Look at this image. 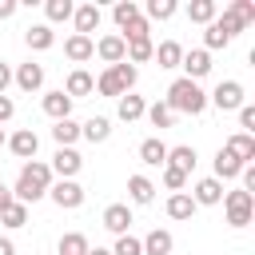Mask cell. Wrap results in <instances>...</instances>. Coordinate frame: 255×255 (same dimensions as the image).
Segmentation results:
<instances>
[{
  "label": "cell",
  "instance_id": "cell-1",
  "mask_svg": "<svg viewBox=\"0 0 255 255\" xmlns=\"http://www.w3.org/2000/svg\"><path fill=\"white\" fill-rule=\"evenodd\" d=\"M48 187H52V167H48L44 159H28V163L20 167V179H16V187H12V199L28 207V203L44 199Z\"/></svg>",
  "mask_w": 255,
  "mask_h": 255
},
{
  "label": "cell",
  "instance_id": "cell-2",
  "mask_svg": "<svg viewBox=\"0 0 255 255\" xmlns=\"http://www.w3.org/2000/svg\"><path fill=\"white\" fill-rule=\"evenodd\" d=\"M163 104L171 108V116H203V112H207V92H203L195 80L179 76V80L167 88V100H163Z\"/></svg>",
  "mask_w": 255,
  "mask_h": 255
},
{
  "label": "cell",
  "instance_id": "cell-3",
  "mask_svg": "<svg viewBox=\"0 0 255 255\" xmlns=\"http://www.w3.org/2000/svg\"><path fill=\"white\" fill-rule=\"evenodd\" d=\"M223 211H227V223L231 227H247L255 219V195L235 187V191H223Z\"/></svg>",
  "mask_w": 255,
  "mask_h": 255
},
{
  "label": "cell",
  "instance_id": "cell-4",
  "mask_svg": "<svg viewBox=\"0 0 255 255\" xmlns=\"http://www.w3.org/2000/svg\"><path fill=\"white\" fill-rule=\"evenodd\" d=\"M207 104H215L219 112H239V108L247 104L243 84H239V80H219V84H215V92L207 96Z\"/></svg>",
  "mask_w": 255,
  "mask_h": 255
},
{
  "label": "cell",
  "instance_id": "cell-5",
  "mask_svg": "<svg viewBox=\"0 0 255 255\" xmlns=\"http://www.w3.org/2000/svg\"><path fill=\"white\" fill-rule=\"evenodd\" d=\"M48 195H52V203H56V207H64V211L84 207V187H80L76 179H56V183L48 187Z\"/></svg>",
  "mask_w": 255,
  "mask_h": 255
},
{
  "label": "cell",
  "instance_id": "cell-6",
  "mask_svg": "<svg viewBox=\"0 0 255 255\" xmlns=\"http://www.w3.org/2000/svg\"><path fill=\"white\" fill-rule=\"evenodd\" d=\"M4 147H8L16 159H24V163H28V159H36V151H40V135H36L32 128H20V131H12V135H8V143H4Z\"/></svg>",
  "mask_w": 255,
  "mask_h": 255
},
{
  "label": "cell",
  "instance_id": "cell-7",
  "mask_svg": "<svg viewBox=\"0 0 255 255\" xmlns=\"http://www.w3.org/2000/svg\"><path fill=\"white\" fill-rule=\"evenodd\" d=\"M96 56L112 68V64H124L128 60V44H124V36L120 32H108V36H100L96 40Z\"/></svg>",
  "mask_w": 255,
  "mask_h": 255
},
{
  "label": "cell",
  "instance_id": "cell-8",
  "mask_svg": "<svg viewBox=\"0 0 255 255\" xmlns=\"http://www.w3.org/2000/svg\"><path fill=\"white\" fill-rule=\"evenodd\" d=\"M52 175H60V179H76V171L84 167V155L76 151V147H56V155H52Z\"/></svg>",
  "mask_w": 255,
  "mask_h": 255
},
{
  "label": "cell",
  "instance_id": "cell-9",
  "mask_svg": "<svg viewBox=\"0 0 255 255\" xmlns=\"http://www.w3.org/2000/svg\"><path fill=\"white\" fill-rule=\"evenodd\" d=\"M60 92H64V96H68V100L76 104L80 96H92V92H96V76H92V72H84V68H72Z\"/></svg>",
  "mask_w": 255,
  "mask_h": 255
},
{
  "label": "cell",
  "instance_id": "cell-10",
  "mask_svg": "<svg viewBox=\"0 0 255 255\" xmlns=\"http://www.w3.org/2000/svg\"><path fill=\"white\" fill-rule=\"evenodd\" d=\"M187 195L195 199V207H215V203H223V183H219L215 175H203Z\"/></svg>",
  "mask_w": 255,
  "mask_h": 255
},
{
  "label": "cell",
  "instance_id": "cell-11",
  "mask_svg": "<svg viewBox=\"0 0 255 255\" xmlns=\"http://www.w3.org/2000/svg\"><path fill=\"white\" fill-rule=\"evenodd\" d=\"M131 223H135V219H131V207H128V203H108V207H104V227H108L112 235H128Z\"/></svg>",
  "mask_w": 255,
  "mask_h": 255
},
{
  "label": "cell",
  "instance_id": "cell-12",
  "mask_svg": "<svg viewBox=\"0 0 255 255\" xmlns=\"http://www.w3.org/2000/svg\"><path fill=\"white\" fill-rule=\"evenodd\" d=\"M179 68L187 72V80H195V84H199V80L211 72V52H203V48H191V52H183Z\"/></svg>",
  "mask_w": 255,
  "mask_h": 255
},
{
  "label": "cell",
  "instance_id": "cell-13",
  "mask_svg": "<svg viewBox=\"0 0 255 255\" xmlns=\"http://www.w3.org/2000/svg\"><path fill=\"white\" fill-rule=\"evenodd\" d=\"M12 84L20 88V92H40L44 88V64H20L16 72H12Z\"/></svg>",
  "mask_w": 255,
  "mask_h": 255
},
{
  "label": "cell",
  "instance_id": "cell-14",
  "mask_svg": "<svg viewBox=\"0 0 255 255\" xmlns=\"http://www.w3.org/2000/svg\"><path fill=\"white\" fill-rule=\"evenodd\" d=\"M64 56H68L72 64H88V60L96 56V40H92V36H76V32H72V36L64 40Z\"/></svg>",
  "mask_w": 255,
  "mask_h": 255
},
{
  "label": "cell",
  "instance_id": "cell-15",
  "mask_svg": "<svg viewBox=\"0 0 255 255\" xmlns=\"http://www.w3.org/2000/svg\"><path fill=\"white\" fill-rule=\"evenodd\" d=\"M223 151H227V155H235L239 163H255V135H247V131H235V135L223 143Z\"/></svg>",
  "mask_w": 255,
  "mask_h": 255
},
{
  "label": "cell",
  "instance_id": "cell-16",
  "mask_svg": "<svg viewBox=\"0 0 255 255\" xmlns=\"http://www.w3.org/2000/svg\"><path fill=\"white\" fill-rule=\"evenodd\" d=\"M40 108H44V116H52V120H72V100H68L60 88H56V92H44Z\"/></svg>",
  "mask_w": 255,
  "mask_h": 255
},
{
  "label": "cell",
  "instance_id": "cell-17",
  "mask_svg": "<svg viewBox=\"0 0 255 255\" xmlns=\"http://www.w3.org/2000/svg\"><path fill=\"white\" fill-rule=\"evenodd\" d=\"M143 112H147V104H143V96H135V92H128V96H120V100H116V116H120L124 124L143 120Z\"/></svg>",
  "mask_w": 255,
  "mask_h": 255
},
{
  "label": "cell",
  "instance_id": "cell-18",
  "mask_svg": "<svg viewBox=\"0 0 255 255\" xmlns=\"http://www.w3.org/2000/svg\"><path fill=\"white\" fill-rule=\"evenodd\" d=\"M195 147L191 143H175V147H167V167H175V171H183V175H191L195 171Z\"/></svg>",
  "mask_w": 255,
  "mask_h": 255
},
{
  "label": "cell",
  "instance_id": "cell-19",
  "mask_svg": "<svg viewBox=\"0 0 255 255\" xmlns=\"http://www.w3.org/2000/svg\"><path fill=\"white\" fill-rule=\"evenodd\" d=\"M139 247H143V255H171V247H175V239H171V231H163V227H155V231H147V235L139 239Z\"/></svg>",
  "mask_w": 255,
  "mask_h": 255
},
{
  "label": "cell",
  "instance_id": "cell-20",
  "mask_svg": "<svg viewBox=\"0 0 255 255\" xmlns=\"http://www.w3.org/2000/svg\"><path fill=\"white\" fill-rule=\"evenodd\" d=\"M72 20H76V36H92L100 28V4H80L72 12Z\"/></svg>",
  "mask_w": 255,
  "mask_h": 255
},
{
  "label": "cell",
  "instance_id": "cell-21",
  "mask_svg": "<svg viewBox=\"0 0 255 255\" xmlns=\"http://www.w3.org/2000/svg\"><path fill=\"white\" fill-rule=\"evenodd\" d=\"M139 159H143L147 167H163V163H167V143H163L159 135H147V139L139 143Z\"/></svg>",
  "mask_w": 255,
  "mask_h": 255
},
{
  "label": "cell",
  "instance_id": "cell-22",
  "mask_svg": "<svg viewBox=\"0 0 255 255\" xmlns=\"http://www.w3.org/2000/svg\"><path fill=\"white\" fill-rule=\"evenodd\" d=\"M24 44H28L32 52H48V48L56 44V32H52L48 24H28V32H24Z\"/></svg>",
  "mask_w": 255,
  "mask_h": 255
},
{
  "label": "cell",
  "instance_id": "cell-23",
  "mask_svg": "<svg viewBox=\"0 0 255 255\" xmlns=\"http://www.w3.org/2000/svg\"><path fill=\"white\" fill-rule=\"evenodd\" d=\"M80 135H84L88 143H104V139L112 135V120H108V116H92V120L80 124Z\"/></svg>",
  "mask_w": 255,
  "mask_h": 255
},
{
  "label": "cell",
  "instance_id": "cell-24",
  "mask_svg": "<svg viewBox=\"0 0 255 255\" xmlns=\"http://www.w3.org/2000/svg\"><path fill=\"white\" fill-rule=\"evenodd\" d=\"M128 199L139 203V207L151 203V199H155V183H151L147 175H128Z\"/></svg>",
  "mask_w": 255,
  "mask_h": 255
},
{
  "label": "cell",
  "instance_id": "cell-25",
  "mask_svg": "<svg viewBox=\"0 0 255 255\" xmlns=\"http://www.w3.org/2000/svg\"><path fill=\"white\" fill-rule=\"evenodd\" d=\"M211 167H215V179H219V183H223V179H239V171H243V163H239L235 155H227L223 147L215 151V163H211Z\"/></svg>",
  "mask_w": 255,
  "mask_h": 255
},
{
  "label": "cell",
  "instance_id": "cell-26",
  "mask_svg": "<svg viewBox=\"0 0 255 255\" xmlns=\"http://www.w3.org/2000/svg\"><path fill=\"white\" fill-rule=\"evenodd\" d=\"M167 215H171V219H191V215H195V199H191L187 191H171V195H167Z\"/></svg>",
  "mask_w": 255,
  "mask_h": 255
},
{
  "label": "cell",
  "instance_id": "cell-27",
  "mask_svg": "<svg viewBox=\"0 0 255 255\" xmlns=\"http://www.w3.org/2000/svg\"><path fill=\"white\" fill-rule=\"evenodd\" d=\"M52 139H56V147H72L80 139V124L76 120H56L52 124Z\"/></svg>",
  "mask_w": 255,
  "mask_h": 255
},
{
  "label": "cell",
  "instance_id": "cell-28",
  "mask_svg": "<svg viewBox=\"0 0 255 255\" xmlns=\"http://www.w3.org/2000/svg\"><path fill=\"white\" fill-rule=\"evenodd\" d=\"M215 16H219L215 0H191V4H187V20H191V24H211Z\"/></svg>",
  "mask_w": 255,
  "mask_h": 255
},
{
  "label": "cell",
  "instance_id": "cell-29",
  "mask_svg": "<svg viewBox=\"0 0 255 255\" xmlns=\"http://www.w3.org/2000/svg\"><path fill=\"white\" fill-rule=\"evenodd\" d=\"M151 60H159V68H179V60H183V48H179L175 40H163V44L151 52Z\"/></svg>",
  "mask_w": 255,
  "mask_h": 255
},
{
  "label": "cell",
  "instance_id": "cell-30",
  "mask_svg": "<svg viewBox=\"0 0 255 255\" xmlns=\"http://www.w3.org/2000/svg\"><path fill=\"white\" fill-rule=\"evenodd\" d=\"M72 12H76V4H72V0H48V4H44L48 28H52V24H64V20H72Z\"/></svg>",
  "mask_w": 255,
  "mask_h": 255
},
{
  "label": "cell",
  "instance_id": "cell-31",
  "mask_svg": "<svg viewBox=\"0 0 255 255\" xmlns=\"http://www.w3.org/2000/svg\"><path fill=\"white\" fill-rule=\"evenodd\" d=\"M124 44H128V64H131V68H135V64H147L151 52H155L151 36H147V40H124Z\"/></svg>",
  "mask_w": 255,
  "mask_h": 255
},
{
  "label": "cell",
  "instance_id": "cell-32",
  "mask_svg": "<svg viewBox=\"0 0 255 255\" xmlns=\"http://www.w3.org/2000/svg\"><path fill=\"white\" fill-rule=\"evenodd\" d=\"M88 235L84 231H68V235H60V255H88Z\"/></svg>",
  "mask_w": 255,
  "mask_h": 255
},
{
  "label": "cell",
  "instance_id": "cell-33",
  "mask_svg": "<svg viewBox=\"0 0 255 255\" xmlns=\"http://www.w3.org/2000/svg\"><path fill=\"white\" fill-rule=\"evenodd\" d=\"M0 223H4L8 231H16V227H24V223H28V207L12 199V203H8L4 211H0Z\"/></svg>",
  "mask_w": 255,
  "mask_h": 255
},
{
  "label": "cell",
  "instance_id": "cell-34",
  "mask_svg": "<svg viewBox=\"0 0 255 255\" xmlns=\"http://www.w3.org/2000/svg\"><path fill=\"white\" fill-rule=\"evenodd\" d=\"M175 16V0H147V8H143V20L151 24V20H171Z\"/></svg>",
  "mask_w": 255,
  "mask_h": 255
},
{
  "label": "cell",
  "instance_id": "cell-35",
  "mask_svg": "<svg viewBox=\"0 0 255 255\" xmlns=\"http://www.w3.org/2000/svg\"><path fill=\"white\" fill-rule=\"evenodd\" d=\"M108 72H112V76H116V84H120V88H124V96H128V92H131V88H135V80H139V72H135V68H131V64H128V60H124V64H112V68H108Z\"/></svg>",
  "mask_w": 255,
  "mask_h": 255
},
{
  "label": "cell",
  "instance_id": "cell-36",
  "mask_svg": "<svg viewBox=\"0 0 255 255\" xmlns=\"http://www.w3.org/2000/svg\"><path fill=\"white\" fill-rule=\"evenodd\" d=\"M112 16H116V24H120V32H124V28L139 16V4H135V0H120V4L112 8Z\"/></svg>",
  "mask_w": 255,
  "mask_h": 255
},
{
  "label": "cell",
  "instance_id": "cell-37",
  "mask_svg": "<svg viewBox=\"0 0 255 255\" xmlns=\"http://www.w3.org/2000/svg\"><path fill=\"white\" fill-rule=\"evenodd\" d=\"M96 92H100V96H108V100H120V96H124V88L116 84V76H112L108 68L96 76Z\"/></svg>",
  "mask_w": 255,
  "mask_h": 255
},
{
  "label": "cell",
  "instance_id": "cell-38",
  "mask_svg": "<svg viewBox=\"0 0 255 255\" xmlns=\"http://www.w3.org/2000/svg\"><path fill=\"white\" fill-rule=\"evenodd\" d=\"M143 116L151 120V128H171V124H175V116H171V108H167V104H151Z\"/></svg>",
  "mask_w": 255,
  "mask_h": 255
},
{
  "label": "cell",
  "instance_id": "cell-39",
  "mask_svg": "<svg viewBox=\"0 0 255 255\" xmlns=\"http://www.w3.org/2000/svg\"><path fill=\"white\" fill-rule=\"evenodd\" d=\"M112 255H143V247H139V239L128 231V235H116V247H112Z\"/></svg>",
  "mask_w": 255,
  "mask_h": 255
},
{
  "label": "cell",
  "instance_id": "cell-40",
  "mask_svg": "<svg viewBox=\"0 0 255 255\" xmlns=\"http://www.w3.org/2000/svg\"><path fill=\"white\" fill-rule=\"evenodd\" d=\"M227 12H231V16H235V20L243 24V28H247V24L255 20V0H235V4L227 8Z\"/></svg>",
  "mask_w": 255,
  "mask_h": 255
},
{
  "label": "cell",
  "instance_id": "cell-41",
  "mask_svg": "<svg viewBox=\"0 0 255 255\" xmlns=\"http://www.w3.org/2000/svg\"><path fill=\"white\" fill-rule=\"evenodd\" d=\"M147 32H151V24H147V20H143V12H139V16L120 32V36H124V40H147Z\"/></svg>",
  "mask_w": 255,
  "mask_h": 255
},
{
  "label": "cell",
  "instance_id": "cell-42",
  "mask_svg": "<svg viewBox=\"0 0 255 255\" xmlns=\"http://www.w3.org/2000/svg\"><path fill=\"white\" fill-rule=\"evenodd\" d=\"M159 171H163V187H167V191H183V183H187L183 171H175V167H167V163H163Z\"/></svg>",
  "mask_w": 255,
  "mask_h": 255
},
{
  "label": "cell",
  "instance_id": "cell-43",
  "mask_svg": "<svg viewBox=\"0 0 255 255\" xmlns=\"http://www.w3.org/2000/svg\"><path fill=\"white\" fill-rule=\"evenodd\" d=\"M239 131H247V135L255 131V104H243L239 108Z\"/></svg>",
  "mask_w": 255,
  "mask_h": 255
},
{
  "label": "cell",
  "instance_id": "cell-44",
  "mask_svg": "<svg viewBox=\"0 0 255 255\" xmlns=\"http://www.w3.org/2000/svg\"><path fill=\"white\" fill-rule=\"evenodd\" d=\"M16 116V104H12V96H0V124H8Z\"/></svg>",
  "mask_w": 255,
  "mask_h": 255
},
{
  "label": "cell",
  "instance_id": "cell-45",
  "mask_svg": "<svg viewBox=\"0 0 255 255\" xmlns=\"http://www.w3.org/2000/svg\"><path fill=\"white\" fill-rule=\"evenodd\" d=\"M8 84H12V68H8L4 60H0V96L8 92Z\"/></svg>",
  "mask_w": 255,
  "mask_h": 255
},
{
  "label": "cell",
  "instance_id": "cell-46",
  "mask_svg": "<svg viewBox=\"0 0 255 255\" xmlns=\"http://www.w3.org/2000/svg\"><path fill=\"white\" fill-rule=\"evenodd\" d=\"M8 16H16V0H0V20H8Z\"/></svg>",
  "mask_w": 255,
  "mask_h": 255
},
{
  "label": "cell",
  "instance_id": "cell-47",
  "mask_svg": "<svg viewBox=\"0 0 255 255\" xmlns=\"http://www.w3.org/2000/svg\"><path fill=\"white\" fill-rule=\"evenodd\" d=\"M0 255H16V243L8 235H0Z\"/></svg>",
  "mask_w": 255,
  "mask_h": 255
},
{
  "label": "cell",
  "instance_id": "cell-48",
  "mask_svg": "<svg viewBox=\"0 0 255 255\" xmlns=\"http://www.w3.org/2000/svg\"><path fill=\"white\" fill-rule=\"evenodd\" d=\"M8 203H12V187H4V183H0V211H4Z\"/></svg>",
  "mask_w": 255,
  "mask_h": 255
},
{
  "label": "cell",
  "instance_id": "cell-49",
  "mask_svg": "<svg viewBox=\"0 0 255 255\" xmlns=\"http://www.w3.org/2000/svg\"><path fill=\"white\" fill-rule=\"evenodd\" d=\"M88 255H112V247H88Z\"/></svg>",
  "mask_w": 255,
  "mask_h": 255
},
{
  "label": "cell",
  "instance_id": "cell-50",
  "mask_svg": "<svg viewBox=\"0 0 255 255\" xmlns=\"http://www.w3.org/2000/svg\"><path fill=\"white\" fill-rule=\"evenodd\" d=\"M4 143H8V135H4V128H0V147H4Z\"/></svg>",
  "mask_w": 255,
  "mask_h": 255
},
{
  "label": "cell",
  "instance_id": "cell-51",
  "mask_svg": "<svg viewBox=\"0 0 255 255\" xmlns=\"http://www.w3.org/2000/svg\"><path fill=\"white\" fill-rule=\"evenodd\" d=\"M0 183H4V179H0Z\"/></svg>",
  "mask_w": 255,
  "mask_h": 255
}]
</instances>
